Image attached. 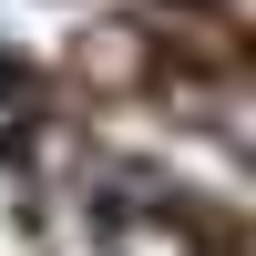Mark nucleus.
<instances>
[{"label": "nucleus", "mask_w": 256, "mask_h": 256, "mask_svg": "<svg viewBox=\"0 0 256 256\" xmlns=\"http://www.w3.org/2000/svg\"><path fill=\"white\" fill-rule=\"evenodd\" d=\"M20 123H31V82H20L10 62H0V154L20 144Z\"/></svg>", "instance_id": "nucleus-1"}]
</instances>
